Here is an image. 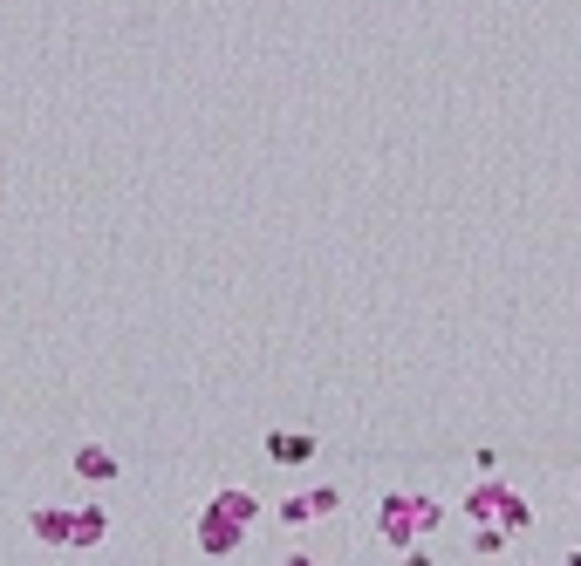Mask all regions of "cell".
Masks as SVG:
<instances>
[{
  "instance_id": "6da1fadb",
  "label": "cell",
  "mask_w": 581,
  "mask_h": 566,
  "mask_svg": "<svg viewBox=\"0 0 581 566\" xmlns=\"http://www.w3.org/2000/svg\"><path fill=\"white\" fill-rule=\"evenodd\" d=\"M267 451H274L281 464H308V451H315V443H308V437H267Z\"/></svg>"
},
{
  "instance_id": "7a4b0ae2",
  "label": "cell",
  "mask_w": 581,
  "mask_h": 566,
  "mask_svg": "<svg viewBox=\"0 0 581 566\" xmlns=\"http://www.w3.org/2000/svg\"><path fill=\"white\" fill-rule=\"evenodd\" d=\"M75 464H83V478H110V471H116V458H103V451H83Z\"/></svg>"
}]
</instances>
